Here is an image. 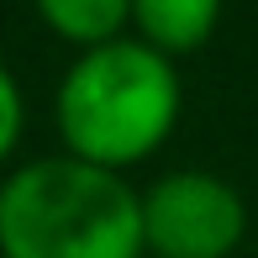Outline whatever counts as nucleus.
<instances>
[{"mask_svg":"<svg viewBox=\"0 0 258 258\" xmlns=\"http://www.w3.org/2000/svg\"><path fill=\"white\" fill-rule=\"evenodd\" d=\"M179 111H184L179 69L163 53L143 48L132 32L105 48L74 53L53 95L63 153L111 174H126L132 163L153 158L174 137Z\"/></svg>","mask_w":258,"mask_h":258,"instance_id":"obj_1","label":"nucleus"},{"mask_svg":"<svg viewBox=\"0 0 258 258\" xmlns=\"http://www.w3.org/2000/svg\"><path fill=\"white\" fill-rule=\"evenodd\" d=\"M0 258H143V190L85 158H32L0 179Z\"/></svg>","mask_w":258,"mask_h":258,"instance_id":"obj_2","label":"nucleus"},{"mask_svg":"<svg viewBox=\"0 0 258 258\" xmlns=\"http://www.w3.org/2000/svg\"><path fill=\"white\" fill-rule=\"evenodd\" d=\"M248 201L211 169H169L143 190V258H232Z\"/></svg>","mask_w":258,"mask_h":258,"instance_id":"obj_3","label":"nucleus"},{"mask_svg":"<svg viewBox=\"0 0 258 258\" xmlns=\"http://www.w3.org/2000/svg\"><path fill=\"white\" fill-rule=\"evenodd\" d=\"M221 27V6L211 0H132V37L163 53L169 63L201 53Z\"/></svg>","mask_w":258,"mask_h":258,"instance_id":"obj_4","label":"nucleus"},{"mask_svg":"<svg viewBox=\"0 0 258 258\" xmlns=\"http://www.w3.org/2000/svg\"><path fill=\"white\" fill-rule=\"evenodd\" d=\"M37 21L58 32L74 53H90L132 32V6L126 0H42Z\"/></svg>","mask_w":258,"mask_h":258,"instance_id":"obj_5","label":"nucleus"},{"mask_svg":"<svg viewBox=\"0 0 258 258\" xmlns=\"http://www.w3.org/2000/svg\"><path fill=\"white\" fill-rule=\"evenodd\" d=\"M21 126H27V100H21L16 74H11V69L0 63V169H6V158L16 153Z\"/></svg>","mask_w":258,"mask_h":258,"instance_id":"obj_6","label":"nucleus"}]
</instances>
